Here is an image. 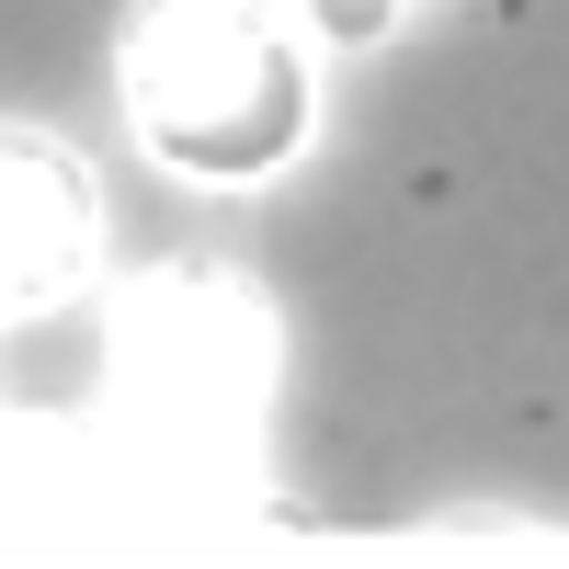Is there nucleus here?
<instances>
[{
    "instance_id": "obj_1",
    "label": "nucleus",
    "mask_w": 569,
    "mask_h": 569,
    "mask_svg": "<svg viewBox=\"0 0 569 569\" xmlns=\"http://www.w3.org/2000/svg\"><path fill=\"white\" fill-rule=\"evenodd\" d=\"M126 126L182 182H273L319 137L297 23L273 0H149L126 34Z\"/></svg>"
},
{
    "instance_id": "obj_2",
    "label": "nucleus",
    "mask_w": 569,
    "mask_h": 569,
    "mask_svg": "<svg viewBox=\"0 0 569 569\" xmlns=\"http://www.w3.org/2000/svg\"><path fill=\"white\" fill-rule=\"evenodd\" d=\"M91 240H103V206H91L80 160L0 126V308L69 297L80 262H91Z\"/></svg>"
},
{
    "instance_id": "obj_3",
    "label": "nucleus",
    "mask_w": 569,
    "mask_h": 569,
    "mask_svg": "<svg viewBox=\"0 0 569 569\" xmlns=\"http://www.w3.org/2000/svg\"><path fill=\"white\" fill-rule=\"evenodd\" d=\"M297 23H319L330 46H365V34L399 23V0H297Z\"/></svg>"
}]
</instances>
